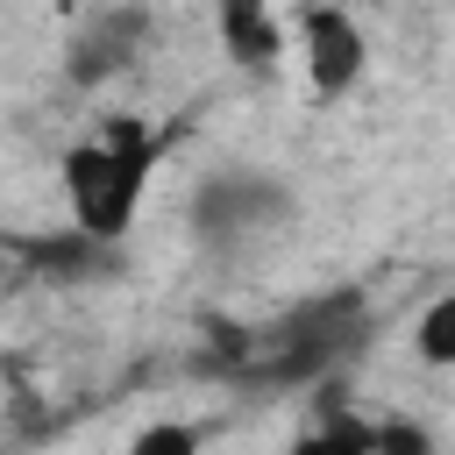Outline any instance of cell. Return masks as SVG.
<instances>
[{"mask_svg":"<svg viewBox=\"0 0 455 455\" xmlns=\"http://www.w3.org/2000/svg\"><path fill=\"white\" fill-rule=\"evenodd\" d=\"M363 341H370V299H363V284H341V291L299 299L263 334H235V348L206 355L199 370H213L242 391H291V384H327Z\"/></svg>","mask_w":455,"mask_h":455,"instance_id":"cell-1","label":"cell"},{"mask_svg":"<svg viewBox=\"0 0 455 455\" xmlns=\"http://www.w3.org/2000/svg\"><path fill=\"white\" fill-rule=\"evenodd\" d=\"M156 156H164V135L149 121H135V114H114V121H100V135L71 142L64 164H57L64 199H71V228L85 242H107L114 249L135 228V213H142V192H149Z\"/></svg>","mask_w":455,"mask_h":455,"instance_id":"cell-2","label":"cell"},{"mask_svg":"<svg viewBox=\"0 0 455 455\" xmlns=\"http://www.w3.org/2000/svg\"><path fill=\"white\" fill-rule=\"evenodd\" d=\"M291 220V185L242 164V171H213L199 192H192V235L206 249H242L256 235H277Z\"/></svg>","mask_w":455,"mask_h":455,"instance_id":"cell-3","label":"cell"},{"mask_svg":"<svg viewBox=\"0 0 455 455\" xmlns=\"http://www.w3.org/2000/svg\"><path fill=\"white\" fill-rule=\"evenodd\" d=\"M149 28H156V14H149V7H135V0L78 14L71 43H64V78H71V85H107L114 71H128V64L142 57Z\"/></svg>","mask_w":455,"mask_h":455,"instance_id":"cell-4","label":"cell"},{"mask_svg":"<svg viewBox=\"0 0 455 455\" xmlns=\"http://www.w3.org/2000/svg\"><path fill=\"white\" fill-rule=\"evenodd\" d=\"M299 43H306V71H313V92L320 100H341L363 78V64H370L363 21L341 14V7H306L299 14Z\"/></svg>","mask_w":455,"mask_h":455,"instance_id":"cell-5","label":"cell"},{"mask_svg":"<svg viewBox=\"0 0 455 455\" xmlns=\"http://www.w3.org/2000/svg\"><path fill=\"white\" fill-rule=\"evenodd\" d=\"M0 256L21 263L36 284H78V277L114 270V249L107 242H85L78 228H57V235H0Z\"/></svg>","mask_w":455,"mask_h":455,"instance_id":"cell-6","label":"cell"},{"mask_svg":"<svg viewBox=\"0 0 455 455\" xmlns=\"http://www.w3.org/2000/svg\"><path fill=\"white\" fill-rule=\"evenodd\" d=\"M220 43H228V57L242 64V71H270V57H277V21L256 7V0H228L220 7Z\"/></svg>","mask_w":455,"mask_h":455,"instance_id":"cell-7","label":"cell"},{"mask_svg":"<svg viewBox=\"0 0 455 455\" xmlns=\"http://www.w3.org/2000/svg\"><path fill=\"white\" fill-rule=\"evenodd\" d=\"M284 455H370V427L327 405V419H320L313 434H299V441H291Z\"/></svg>","mask_w":455,"mask_h":455,"instance_id":"cell-8","label":"cell"},{"mask_svg":"<svg viewBox=\"0 0 455 455\" xmlns=\"http://www.w3.org/2000/svg\"><path fill=\"white\" fill-rule=\"evenodd\" d=\"M412 348H419V363H434V370H455V291H441V299L419 313V327H412Z\"/></svg>","mask_w":455,"mask_h":455,"instance_id":"cell-9","label":"cell"},{"mask_svg":"<svg viewBox=\"0 0 455 455\" xmlns=\"http://www.w3.org/2000/svg\"><path fill=\"white\" fill-rule=\"evenodd\" d=\"M128 455H199V427L192 419H156L128 441Z\"/></svg>","mask_w":455,"mask_h":455,"instance_id":"cell-10","label":"cell"},{"mask_svg":"<svg viewBox=\"0 0 455 455\" xmlns=\"http://www.w3.org/2000/svg\"><path fill=\"white\" fill-rule=\"evenodd\" d=\"M370 455H434V434L419 419H377L370 427Z\"/></svg>","mask_w":455,"mask_h":455,"instance_id":"cell-11","label":"cell"},{"mask_svg":"<svg viewBox=\"0 0 455 455\" xmlns=\"http://www.w3.org/2000/svg\"><path fill=\"white\" fill-rule=\"evenodd\" d=\"M7 277H14V263H7V256H0V284H7Z\"/></svg>","mask_w":455,"mask_h":455,"instance_id":"cell-12","label":"cell"}]
</instances>
